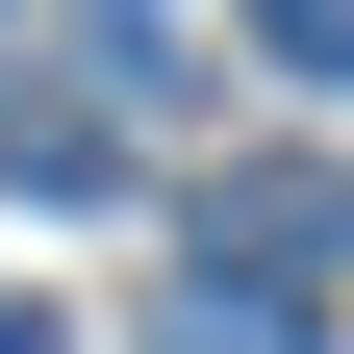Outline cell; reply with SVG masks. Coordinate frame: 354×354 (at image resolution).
Instances as JSON below:
<instances>
[{"mask_svg": "<svg viewBox=\"0 0 354 354\" xmlns=\"http://www.w3.org/2000/svg\"><path fill=\"white\" fill-rule=\"evenodd\" d=\"M152 354H329V329H304V279H177Z\"/></svg>", "mask_w": 354, "mask_h": 354, "instance_id": "obj_1", "label": "cell"}, {"mask_svg": "<svg viewBox=\"0 0 354 354\" xmlns=\"http://www.w3.org/2000/svg\"><path fill=\"white\" fill-rule=\"evenodd\" d=\"M279 26V76H354V0H253Z\"/></svg>", "mask_w": 354, "mask_h": 354, "instance_id": "obj_2", "label": "cell"}, {"mask_svg": "<svg viewBox=\"0 0 354 354\" xmlns=\"http://www.w3.org/2000/svg\"><path fill=\"white\" fill-rule=\"evenodd\" d=\"M0 354H51V329H26V304H0Z\"/></svg>", "mask_w": 354, "mask_h": 354, "instance_id": "obj_3", "label": "cell"}]
</instances>
